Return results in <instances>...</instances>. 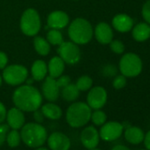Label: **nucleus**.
<instances>
[{
    "mask_svg": "<svg viewBox=\"0 0 150 150\" xmlns=\"http://www.w3.org/2000/svg\"><path fill=\"white\" fill-rule=\"evenodd\" d=\"M119 71L126 78L136 77L142 71V61L135 53L125 54L119 61Z\"/></svg>",
    "mask_w": 150,
    "mask_h": 150,
    "instance_id": "423d86ee",
    "label": "nucleus"
},
{
    "mask_svg": "<svg viewBox=\"0 0 150 150\" xmlns=\"http://www.w3.org/2000/svg\"><path fill=\"white\" fill-rule=\"evenodd\" d=\"M21 137L22 142L31 147L36 148L43 146L48 138L46 128L38 123H28L21 127Z\"/></svg>",
    "mask_w": 150,
    "mask_h": 150,
    "instance_id": "f03ea898",
    "label": "nucleus"
},
{
    "mask_svg": "<svg viewBox=\"0 0 150 150\" xmlns=\"http://www.w3.org/2000/svg\"><path fill=\"white\" fill-rule=\"evenodd\" d=\"M112 27L120 33H127L133 27V20L125 13H118L112 19Z\"/></svg>",
    "mask_w": 150,
    "mask_h": 150,
    "instance_id": "f3484780",
    "label": "nucleus"
},
{
    "mask_svg": "<svg viewBox=\"0 0 150 150\" xmlns=\"http://www.w3.org/2000/svg\"><path fill=\"white\" fill-rule=\"evenodd\" d=\"M56 81H57V84L60 89L66 87L67 85H69L71 83V78L68 76V75H61V76H59L58 78L56 79Z\"/></svg>",
    "mask_w": 150,
    "mask_h": 150,
    "instance_id": "72a5a7b5",
    "label": "nucleus"
},
{
    "mask_svg": "<svg viewBox=\"0 0 150 150\" xmlns=\"http://www.w3.org/2000/svg\"><path fill=\"white\" fill-rule=\"evenodd\" d=\"M9 126L8 125H6L4 123L0 124V147L6 142V134L9 132Z\"/></svg>",
    "mask_w": 150,
    "mask_h": 150,
    "instance_id": "473e14b6",
    "label": "nucleus"
},
{
    "mask_svg": "<svg viewBox=\"0 0 150 150\" xmlns=\"http://www.w3.org/2000/svg\"><path fill=\"white\" fill-rule=\"evenodd\" d=\"M111 150H131V149L124 145H116L111 148Z\"/></svg>",
    "mask_w": 150,
    "mask_h": 150,
    "instance_id": "58836bf2",
    "label": "nucleus"
},
{
    "mask_svg": "<svg viewBox=\"0 0 150 150\" xmlns=\"http://www.w3.org/2000/svg\"><path fill=\"white\" fill-rule=\"evenodd\" d=\"M7 64H8L7 55L3 51H0V69L4 70L7 66Z\"/></svg>",
    "mask_w": 150,
    "mask_h": 150,
    "instance_id": "f704fd0d",
    "label": "nucleus"
},
{
    "mask_svg": "<svg viewBox=\"0 0 150 150\" xmlns=\"http://www.w3.org/2000/svg\"><path fill=\"white\" fill-rule=\"evenodd\" d=\"M81 141L83 146L88 149L97 147L100 142L99 132L93 125H88L85 127L81 132Z\"/></svg>",
    "mask_w": 150,
    "mask_h": 150,
    "instance_id": "f8f14e48",
    "label": "nucleus"
},
{
    "mask_svg": "<svg viewBox=\"0 0 150 150\" xmlns=\"http://www.w3.org/2000/svg\"><path fill=\"white\" fill-rule=\"evenodd\" d=\"M7 125L10 128L14 130H20L25 125V115L21 110L17 107L11 108L6 114Z\"/></svg>",
    "mask_w": 150,
    "mask_h": 150,
    "instance_id": "dca6fc26",
    "label": "nucleus"
},
{
    "mask_svg": "<svg viewBox=\"0 0 150 150\" xmlns=\"http://www.w3.org/2000/svg\"><path fill=\"white\" fill-rule=\"evenodd\" d=\"M57 51L65 64H76L81 60V50L78 44L72 42H63L58 46Z\"/></svg>",
    "mask_w": 150,
    "mask_h": 150,
    "instance_id": "6e6552de",
    "label": "nucleus"
},
{
    "mask_svg": "<svg viewBox=\"0 0 150 150\" xmlns=\"http://www.w3.org/2000/svg\"><path fill=\"white\" fill-rule=\"evenodd\" d=\"M70 19L66 13L63 11H54L47 18V24L50 28L62 29L69 24Z\"/></svg>",
    "mask_w": 150,
    "mask_h": 150,
    "instance_id": "4468645a",
    "label": "nucleus"
},
{
    "mask_svg": "<svg viewBox=\"0 0 150 150\" xmlns=\"http://www.w3.org/2000/svg\"><path fill=\"white\" fill-rule=\"evenodd\" d=\"M35 150H50V148H47V147H44V146H39V147H36Z\"/></svg>",
    "mask_w": 150,
    "mask_h": 150,
    "instance_id": "ea45409f",
    "label": "nucleus"
},
{
    "mask_svg": "<svg viewBox=\"0 0 150 150\" xmlns=\"http://www.w3.org/2000/svg\"><path fill=\"white\" fill-rule=\"evenodd\" d=\"M144 136L145 134L143 131L137 126H129L125 131V138L126 141L133 145L141 143L144 139Z\"/></svg>",
    "mask_w": 150,
    "mask_h": 150,
    "instance_id": "4be33fe9",
    "label": "nucleus"
},
{
    "mask_svg": "<svg viewBox=\"0 0 150 150\" xmlns=\"http://www.w3.org/2000/svg\"><path fill=\"white\" fill-rule=\"evenodd\" d=\"M126 82H127L126 77L124 76L123 74H121V75H117V76L114 78L112 81V85L115 89H122L125 87Z\"/></svg>",
    "mask_w": 150,
    "mask_h": 150,
    "instance_id": "c756f323",
    "label": "nucleus"
},
{
    "mask_svg": "<svg viewBox=\"0 0 150 150\" xmlns=\"http://www.w3.org/2000/svg\"><path fill=\"white\" fill-rule=\"evenodd\" d=\"M94 35L97 42L101 44H109L113 40L112 28L106 22H100L94 30Z\"/></svg>",
    "mask_w": 150,
    "mask_h": 150,
    "instance_id": "2eb2a0df",
    "label": "nucleus"
},
{
    "mask_svg": "<svg viewBox=\"0 0 150 150\" xmlns=\"http://www.w3.org/2000/svg\"><path fill=\"white\" fill-rule=\"evenodd\" d=\"M6 114H7V110L6 106L4 105L3 103L0 102V124L4 123L6 119Z\"/></svg>",
    "mask_w": 150,
    "mask_h": 150,
    "instance_id": "c9c22d12",
    "label": "nucleus"
},
{
    "mask_svg": "<svg viewBox=\"0 0 150 150\" xmlns=\"http://www.w3.org/2000/svg\"><path fill=\"white\" fill-rule=\"evenodd\" d=\"M41 27V18L38 12L34 8L25 10L20 21L21 32L28 36H35L39 33Z\"/></svg>",
    "mask_w": 150,
    "mask_h": 150,
    "instance_id": "39448f33",
    "label": "nucleus"
},
{
    "mask_svg": "<svg viewBox=\"0 0 150 150\" xmlns=\"http://www.w3.org/2000/svg\"><path fill=\"white\" fill-rule=\"evenodd\" d=\"M124 132V126L121 123L110 121L104 123L99 132L100 138L104 141H114L117 139Z\"/></svg>",
    "mask_w": 150,
    "mask_h": 150,
    "instance_id": "9d476101",
    "label": "nucleus"
},
{
    "mask_svg": "<svg viewBox=\"0 0 150 150\" xmlns=\"http://www.w3.org/2000/svg\"><path fill=\"white\" fill-rule=\"evenodd\" d=\"M92 109L88 103L83 102H75L71 103L65 113L67 124L72 128H81L85 126L91 118Z\"/></svg>",
    "mask_w": 150,
    "mask_h": 150,
    "instance_id": "7ed1b4c3",
    "label": "nucleus"
},
{
    "mask_svg": "<svg viewBox=\"0 0 150 150\" xmlns=\"http://www.w3.org/2000/svg\"><path fill=\"white\" fill-rule=\"evenodd\" d=\"M34 119H35V123H38V124H42L44 121V116H43L42 110H39V109H38L34 111Z\"/></svg>",
    "mask_w": 150,
    "mask_h": 150,
    "instance_id": "e433bc0d",
    "label": "nucleus"
},
{
    "mask_svg": "<svg viewBox=\"0 0 150 150\" xmlns=\"http://www.w3.org/2000/svg\"><path fill=\"white\" fill-rule=\"evenodd\" d=\"M60 88L57 84L56 79L48 76L44 79L43 84L42 86V95L50 103H54L58 99Z\"/></svg>",
    "mask_w": 150,
    "mask_h": 150,
    "instance_id": "ddd939ff",
    "label": "nucleus"
},
{
    "mask_svg": "<svg viewBox=\"0 0 150 150\" xmlns=\"http://www.w3.org/2000/svg\"><path fill=\"white\" fill-rule=\"evenodd\" d=\"M107 99L108 95L105 88L96 86L90 88L87 96V103L92 110H100L105 105Z\"/></svg>",
    "mask_w": 150,
    "mask_h": 150,
    "instance_id": "1a4fd4ad",
    "label": "nucleus"
},
{
    "mask_svg": "<svg viewBox=\"0 0 150 150\" xmlns=\"http://www.w3.org/2000/svg\"><path fill=\"white\" fill-rule=\"evenodd\" d=\"M110 50L116 54H122L125 51V45L119 40H112L110 43Z\"/></svg>",
    "mask_w": 150,
    "mask_h": 150,
    "instance_id": "c85d7f7f",
    "label": "nucleus"
},
{
    "mask_svg": "<svg viewBox=\"0 0 150 150\" xmlns=\"http://www.w3.org/2000/svg\"><path fill=\"white\" fill-rule=\"evenodd\" d=\"M141 14L142 17L145 21V22H146L147 24L150 25V0H147V1L145 2V4L142 6V10H141Z\"/></svg>",
    "mask_w": 150,
    "mask_h": 150,
    "instance_id": "7c9ffc66",
    "label": "nucleus"
},
{
    "mask_svg": "<svg viewBox=\"0 0 150 150\" xmlns=\"http://www.w3.org/2000/svg\"><path fill=\"white\" fill-rule=\"evenodd\" d=\"M144 144H145V146L147 150H150V131H148L146 135L144 136Z\"/></svg>",
    "mask_w": 150,
    "mask_h": 150,
    "instance_id": "4c0bfd02",
    "label": "nucleus"
},
{
    "mask_svg": "<svg viewBox=\"0 0 150 150\" xmlns=\"http://www.w3.org/2000/svg\"><path fill=\"white\" fill-rule=\"evenodd\" d=\"M46 141L50 150H69L71 147L70 138L61 132H52Z\"/></svg>",
    "mask_w": 150,
    "mask_h": 150,
    "instance_id": "9b49d317",
    "label": "nucleus"
},
{
    "mask_svg": "<svg viewBox=\"0 0 150 150\" xmlns=\"http://www.w3.org/2000/svg\"><path fill=\"white\" fill-rule=\"evenodd\" d=\"M2 83H3V78L1 76V74H0V88H1V86H2Z\"/></svg>",
    "mask_w": 150,
    "mask_h": 150,
    "instance_id": "a19ab883",
    "label": "nucleus"
},
{
    "mask_svg": "<svg viewBox=\"0 0 150 150\" xmlns=\"http://www.w3.org/2000/svg\"><path fill=\"white\" fill-rule=\"evenodd\" d=\"M90 120L92 121V123L95 125L102 126L107 121V115L105 114L104 111L101 110V109L100 110H95V111H93L91 113Z\"/></svg>",
    "mask_w": 150,
    "mask_h": 150,
    "instance_id": "bb28decb",
    "label": "nucleus"
},
{
    "mask_svg": "<svg viewBox=\"0 0 150 150\" xmlns=\"http://www.w3.org/2000/svg\"><path fill=\"white\" fill-rule=\"evenodd\" d=\"M139 150H147V149H139Z\"/></svg>",
    "mask_w": 150,
    "mask_h": 150,
    "instance_id": "37998d69",
    "label": "nucleus"
},
{
    "mask_svg": "<svg viewBox=\"0 0 150 150\" xmlns=\"http://www.w3.org/2000/svg\"><path fill=\"white\" fill-rule=\"evenodd\" d=\"M47 65L48 73L50 74V76L54 79H57L63 74L65 67V63L59 56H57L53 57Z\"/></svg>",
    "mask_w": 150,
    "mask_h": 150,
    "instance_id": "a211bd4d",
    "label": "nucleus"
},
{
    "mask_svg": "<svg viewBox=\"0 0 150 150\" xmlns=\"http://www.w3.org/2000/svg\"><path fill=\"white\" fill-rule=\"evenodd\" d=\"M117 68L115 65L111 64H108L106 65L103 66V70H102V72L104 76L106 77H113L117 74Z\"/></svg>",
    "mask_w": 150,
    "mask_h": 150,
    "instance_id": "2f4dec72",
    "label": "nucleus"
},
{
    "mask_svg": "<svg viewBox=\"0 0 150 150\" xmlns=\"http://www.w3.org/2000/svg\"><path fill=\"white\" fill-rule=\"evenodd\" d=\"M48 73V65L43 60H35L31 66L32 79L36 81H43Z\"/></svg>",
    "mask_w": 150,
    "mask_h": 150,
    "instance_id": "6ab92c4d",
    "label": "nucleus"
},
{
    "mask_svg": "<svg viewBox=\"0 0 150 150\" xmlns=\"http://www.w3.org/2000/svg\"><path fill=\"white\" fill-rule=\"evenodd\" d=\"M33 43H34L35 50L40 56L44 57V56L49 55L50 51V44L46 39H44L42 36H35Z\"/></svg>",
    "mask_w": 150,
    "mask_h": 150,
    "instance_id": "b1692460",
    "label": "nucleus"
},
{
    "mask_svg": "<svg viewBox=\"0 0 150 150\" xmlns=\"http://www.w3.org/2000/svg\"><path fill=\"white\" fill-rule=\"evenodd\" d=\"M132 37L137 42H145L150 38V25L146 22L138 23L132 28Z\"/></svg>",
    "mask_w": 150,
    "mask_h": 150,
    "instance_id": "aec40b11",
    "label": "nucleus"
},
{
    "mask_svg": "<svg viewBox=\"0 0 150 150\" xmlns=\"http://www.w3.org/2000/svg\"><path fill=\"white\" fill-rule=\"evenodd\" d=\"M46 38H47L46 40L51 45L59 46L64 42L63 35H62V33L60 32L59 29H54V28L50 29L48 31V33H47Z\"/></svg>",
    "mask_w": 150,
    "mask_h": 150,
    "instance_id": "393cba45",
    "label": "nucleus"
},
{
    "mask_svg": "<svg viewBox=\"0 0 150 150\" xmlns=\"http://www.w3.org/2000/svg\"><path fill=\"white\" fill-rule=\"evenodd\" d=\"M94 35L91 23L83 18L73 20L68 28V36L71 41L78 45L88 43Z\"/></svg>",
    "mask_w": 150,
    "mask_h": 150,
    "instance_id": "20e7f679",
    "label": "nucleus"
},
{
    "mask_svg": "<svg viewBox=\"0 0 150 150\" xmlns=\"http://www.w3.org/2000/svg\"><path fill=\"white\" fill-rule=\"evenodd\" d=\"M41 110L44 116V117L50 119V120H58L62 117L63 115V110L62 109L53 103H48L41 106Z\"/></svg>",
    "mask_w": 150,
    "mask_h": 150,
    "instance_id": "412c9836",
    "label": "nucleus"
},
{
    "mask_svg": "<svg viewBox=\"0 0 150 150\" xmlns=\"http://www.w3.org/2000/svg\"><path fill=\"white\" fill-rule=\"evenodd\" d=\"M13 102L23 112H34L42 106V95L32 85H22L14 90Z\"/></svg>",
    "mask_w": 150,
    "mask_h": 150,
    "instance_id": "f257e3e1",
    "label": "nucleus"
},
{
    "mask_svg": "<svg viewBox=\"0 0 150 150\" xmlns=\"http://www.w3.org/2000/svg\"><path fill=\"white\" fill-rule=\"evenodd\" d=\"M76 87L80 91H88L92 88L93 85V80L91 77L88 76V75H83V76L80 77L76 83H75Z\"/></svg>",
    "mask_w": 150,
    "mask_h": 150,
    "instance_id": "cd10ccee",
    "label": "nucleus"
},
{
    "mask_svg": "<svg viewBox=\"0 0 150 150\" xmlns=\"http://www.w3.org/2000/svg\"><path fill=\"white\" fill-rule=\"evenodd\" d=\"M28 76V69L21 64L7 65L3 71L2 78L10 86H20L23 84Z\"/></svg>",
    "mask_w": 150,
    "mask_h": 150,
    "instance_id": "0eeeda50",
    "label": "nucleus"
},
{
    "mask_svg": "<svg viewBox=\"0 0 150 150\" xmlns=\"http://www.w3.org/2000/svg\"><path fill=\"white\" fill-rule=\"evenodd\" d=\"M6 141L7 142L8 146L12 148L17 147L20 146L21 142V132L18 130L12 129L9 131L6 134Z\"/></svg>",
    "mask_w": 150,
    "mask_h": 150,
    "instance_id": "a878e982",
    "label": "nucleus"
},
{
    "mask_svg": "<svg viewBox=\"0 0 150 150\" xmlns=\"http://www.w3.org/2000/svg\"><path fill=\"white\" fill-rule=\"evenodd\" d=\"M61 96L66 102H74L80 96V90L75 84L70 83L66 87L61 88Z\"/></svg>",
    "mask_w": 150,
    "mask_h": 150,
    "instance_id": "5701e85b",
    "label": "nucleus"
},
{
    "mask_svg": "<svg viewBox=\"0 0 150 150\" xmlns=\"http://www.w3.org/2000/svg\"><path fill=\"white\" fill-rule=\"evenodd\" d=\"M88 150H101V149H99V148H97V147H95V148H92V149H88Z\"/></svg>",
    "mask_w": 150,
    "mask_h": 150,
    "instance_id": "79ce46f5",
    "label": "nucleus"
}]
</instances>
